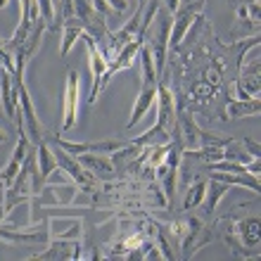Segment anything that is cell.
<instances>
[{"label": "cell", "mask_w": 261, "mask_h": 261, "mask_svg": "<svg viewBox=\"0 0 261 261\" xmlns=\"http://www.w3.org/2000/svg\"><path fill=\"white\" fill-rule=\"evenodd\" d=\"M171 12L159 7L152 24L145 31V45L150 48L152 60H154V71L157 79H162L166 69V57H169V36H171Z\"/></svg>", "instance_id": "cell-1"}, {"label": "cell", "mask_w": 261, "mask_h": 261, "mask_svg": "<svg viewBox=\"0 0 261 261\" xmlns=\"http://www.w3.org/2000/svg\"><path fill=\"white\" fill-rule=\"evenodd\" d=\"M74 12H76V19L81 21L83 34L93 36L95 43H105L112 36L110 29H107V21H105L107 17L97 12L90 0H74Z\"/></svg>", "instance_id": "cell-2"}, {"label": "cell", "mask_w": 261, "mask_h": 261, "mask_svg": "<svg viewBox=\"0 0 261 261\" xmlns=\"http://www.w3.org/2000/svg\"><path fill=\"white\" fill-rule=\"evenodd\" d=\"M0 102H3L5 117L10 121H14L21 133L24 130V117H21V107H19V90L14 86V76L5 67H0Z\"/></svg>", "instance_id": "cell-3"}, {"label": "cell", "mask_w": 261, "mask_h": 261, "mask_svg": "<svg viewBox=\"0 0 261 261\" xmlns=\"http://www.w3.org/2000/svg\"><path fill=\"white\" fill-rule=\"evenodd\" d=\"M76 190L74 186H45L41 188V193L34 195L31 197V221L29 223H36V216H38V212H41L43 206H50V204H71L76 199Z\"/></svg>", "instance_id": "cell-4"}, {"label": "cell", "mask_w": 261, "mask_h": 261, "mask_svg": "<svg viewBox=\"0 0 261 261\" xmlns=\"http://www.w3.org/2000/svg\"><path fill=\"white\" fill-rule=\"evenodd\" d=\"M79 86H81L79 69H69L62 102V133H69L76 126V119H79Z\"/></svg>", "instance_id": "cell-5"}, {"label": "cell", "mask_w": 261, "mask_h": 261, "mask_svg": "<svg viewBox=\"0 0 261 261\" xmlns=\"http://www.w3.org/2000/svg\"><path fill=\"white\" fill-rule=\"evenodd\" d=\"M45 226H48V223H45ZM45 226L36 228V223H29L27 228L0 226V240L10 242V245H48L50 230Z\"/></svg>", "instance_id": "cell-6"}, {"label": "cell", "mask_w": 261, "mask_h": 261, "mask_svg": "<svg viewBox=\"0 0 261 261\" xmlns=\"http://www.w3.org/2000/svg\"><path fill=\"white\" fill-rule=\"evenodd\" d=\"M81 38L86 41V48H88L90 71H93V88H90V95H88V105H95L97 95H100V90H102V76H105V71H107V67H110V57L97 48V43L93 41V36L83 34Z\"/></svg>", "instance_id": "cell-7"}, {"label": "cell", "mask_w": 261, "mask_h": 261, "mask_svg": "<svg viewBox=\"0 0 261 261\" xmlns=\"http://www.w3.org/2000/svg\"><path fill=\"white\" fill-rule=\"evenodd\" d=\"M45 138H48V136H45ZM53 154H55V159H57V171H67L69 178L76 180V186H81L83 190H93L95 178H93V176H90V173L86 171L81 164H79V159H76L74 154H69L67 150H62V147H60V145H55Z\"/></svg>", "instance_id": "cell-8"}, {"label": "cell", "mask_w": 261, "mask_h": 261, "mask_svg": "<svg viewBox=\"0 0 261 261\" xmlns=\"http://www.w3.org/2000/svg\"><path fill=\"white\" fill-rule=\"evenodd\" d=\"M81 240H62V238H53L48 249L31 254V259L41 261H76L81 259Z\"/></svg>", "instance_id": "cell-9"}, {"label": "cell", "mask_w": 261, "mask_h": 261, "mask_svg": "<svg viewBox=\"0 0 261 261\" xmlns=\"http://www.w3.org/2000/svg\"><path fill=\"white\" fill-rule=\"evenodd\" d=\"M230 228H233L235 238L242 247L247 249L252 256H259V216H245L240 221H230Z\"/></svg>", "instance_id": "cell-10"}, {"label": "cell", "mask_w": 261, "mask_h": 261, "mask_svg": "<svg viewBox=\"0 0 261 261\" xmlns=\"http://www.w3.org/2000/svg\"><path fill=\"white\" fill-rule=\"evenodd\" d=\"M157 100H159V117H157V124L159 128L171 136V130L176 128V102H173V93L171 88L166 86L162 79L157 83Z\"/></svg>", "instance_id": "cell-11"}, {"label": "cell", "mask_w": 261, "mask_h": 261, "mask_svg": "<svg viewBox=\"0 0 261 261\" xmlns=\"http://www.w3.org/2000/svg\"><path fill=\"white\" fill-rule=\"evenodd\" d=\"M27 154H29V136L21 130L19 140H17V147H14V152H12V157H10V162L5 164V169L0 171V186L5 188V190L14 183V178H17V173H19Z\"/></svg>", "instance_id": "cell-12"}, {"label": "cell", "mask_w": 261, "mask_h": 261, "mask_svg": "<svg viewBox=\"0 0 261 261\" xmlns=\"http://www.w3.org/2000/svg\"><path fill=\"white\" fill-rule=\"evenodd\" d=\"M157 83H159V79H154V81H143L140 93H138V100H136V105H133L130 121L126 124V130L133 128V126H136L138 121H140V119H143L145 114L154 107V102H157Z\"/></svg>", "instance_id": "cell-13"}, {"label": "cell", "mask_w": 261, "mask_h": 261, "mask_svg": "<svg viewBox=\"0 0 261 261\" xmlns=\"http://www.w3.org/2000/svg\"><path fill=\"white\" fill-rule=\"evenodd\" d=\"M36 159H38V173H41L43 186L50 180V176L57 171V159L53 154V147H50V140L43 138L41 143L36 145Z\"/></svg>", "instance_id": "cell-14"}, {"label": "cell", "mask_w": 261, "mask_h": 261, "mask_svg": "<svg viewBox=\"0 0 261 261\" xmlns=\"http://www.w3.org/2000/svg\"><path fill=\"white\" fill-rule=\"evenodd\" d=\"M79 164L86 169V171H93V173H102L105 178H112L114 176V164H112L110 157H102L100 152H83V154H76Z\"/></svg>", "instance_id": "cell-15"}, {"label": "cell", "mask_w": 261, "mask_h": 261, "mask_svg": "<svg viewBox=\"0 0 261 261\" xmlns=\"http://www.w3.org/2000/svg\"><path fill=\"white\" fill-rule=\"evenodd\" d=\"M261 100L259 97H247V100H228L226 105V119H245V117H259Z\"/></svg>", "instance_id": "cell-16"}, {"label": "cell", "mask_w": 261, "mask_h": 261, "mask_svg": "<svg viewBox=\"0 0 261 261\" xmlns=\"http://www.w3.org/2000/svg\"><path fill=\"white\" fill-rule=\"evenodd\" d=\"M226 193H230L226 183H221V180H216V178H209V186H206V190H204V199H202V204H204V214L216 212L221 197H226Z\"/></svg>", "instance_id": "cell-17"}, {"label": "cell", "mask_w": 261, "mask_h": 261, "mask_svg": "<svg viewBox=\"0 0 261 261\" xmlns=\"http://www.w3.org/2000/svg\"><path fill=\"white\" fill-rule=\"evenodd\" d=\"M204 190H206V180L204 178H197L193 186H188L183 209H186V212H190V209H195V206L202 204V199H204Z\"/></svg>", "instance_id": "cell-18"}, {"label": "cell", "mask_w": 261, "mask_h": 261, "mask_svg": "<svg viewBox=\"0 0 261 261\" xmlns=\"http://www.w3.org/2000/svg\"><path fill=\"white\" fill-rule=\"evenodd\" d=\"M0 67H5L10 74H14V55L5 48V41H0Z\"/></svg>", "instance_id": "cell-19"}, {"label": "cell", "mask_w": 261, "mask_h": 261, "mask_svg": "<svg viewBox=\"0 0 261 261\" xmlns=\"http://www.w3.org/2000/svg\"><path fill=\"white\" fill-rule=\"evenodd\" d=\"M107 3H110V7H112V10H117V12H124L126 7H128V3H126V0H107Z\"/></svg>", "instance_id": "cell-20"}, {"label": "cell", "mask_w": 261, "mask_h": 261, "mask_svg": "<svg viewBox=\"0 0 261 261\" xmlns=\"http://www.w3.org/2000/svg\"><path fill=\"white\" fill-rule=\"evenodd\" d=\"M5 140H7V133H5L3 128H0V143H5Z\"/></svg>", "instance_id": "cell-21"}, {"label": "cell", "mask_w": 261, "mask_h": 261, "mask_svg": "<svg viewBox=\"0 0 261 261\" xmlns=\"http://www.w3.org/2000/svg\"><path fill=\"white\" fill-rule=\"evenodd\" d=\"M7 5H10V0H0V10H5Z\"/></svg>", "instance_id": "cell-22"}]
</instances>
